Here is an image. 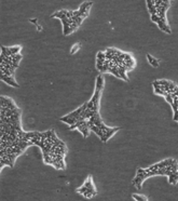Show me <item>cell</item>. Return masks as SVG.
<instances>
[{"label": "cell", "instance_id": "obj_9", "mask_svg": "<svg viewBox=\"0 0 178 201\" xmlns=\"http://www.w3.org/2000/svg\"><path fill=\"white\" fill-rule=\"evenodd\" d=\"M22 55L21 54H14V55H12L11 56V58H12V65H14V64H18L20 63V61L22 60Z\"/></svg>", "mask_w": 178, "mask_h": 201}, {"label": "cell", "instance_id": "obj_8", "mask_svg": "<svg viewBox=\"0 0 178 201\" xmlns=\"http://www.w3.org/2000/svg\"><path fill=\"white\" fill-rule=\"evenodd\" d=\"M83 185H84L86 188H89V189H93V190L95 189L93 185V182H92V176H89V179L85 181V183L83 184Z\"/></svg>", "mask_w": 178, "mask_h": 201}, {"label": "cell", "instance_id": "obj_11", "mask_svg": "<svg viewBox=\"0 0 178 201\" xmlns=\"http://www.w3.org/2000/svg\"><path fill=\"white\" fill-rule=\"evenodd\" d=\"M133 198L137 201H147V198L145 196H140V195H133Z\"/></svg>", "mask_w": 178, "mask_h": 201}, {"label": "cell", "instance_id": "obj_2", "mask_svg": "<svg viewBox=\"0 0 178 201\" xmlns=\"http://www.w3.org/2000/svg\"><path fill=\"white\" fill-rule=\"evenodd\" d=\"M1 80H3L5 82H7L8 85H12L14 88H18V85L15 82V79H14V77L12 76H5L3 74H1Z\"/></svg>", "mask_w": 178, "mask_h": 201}, {"label": "cell", "instance_id": "obj_16", "mask_svg": "<svg viewBox=\"0 0 178 201\" xmlns=\"http://www.w3.org/2000/svg\"><path fill=\"white\" fill-rule=\"evenodd\" d=\"M30 22H31V23H34V24H37V20H34V18H31Z\"/></svg>", "mask_w": 178, "mask_h": 201}, {"label": "cell", "instance_id": "obj_4", "mask_svg": "<svg viewBox=\"0 0 178 201\" xmlns=\"http://www.w3.org/2000/svg\"><path fill=\"white\" fill-rule=\"evenodd\" d=\"M158 26L160 27L161 30L165 31V32H167V34H171V32H172V30H171L169 26L167 25V23H164V22H162V21H159V23H158Z\"/></svg>", "mask_w": 178, "mask_h": 201}, {"label": "cell", "instance_id": "obj_14", "mask_svg": "<svg viewBox=\"0 0 178 201\" xmlns=\"http://www.w3.org/2000/svg\"><path fill=\"white\" fill-rule=\"evenodd\" d=\"M151 20H152V22H154V23H159V21H160V18L156 15V14H154V15H151Z\"/></svg>", "mask_w": 178, "mask_h": 201}, {"label": "cell", "instance_id": "obj_12", "mask_svg": "<svg viewBox=\"0 0 178 201\" xmlns=\"http://www.w3.org/2000/svg\"><path fill=\"white\" fill-rule=\"evenodd\" d=\"M77 192H80V194H82V195H83V194H85V192H88V188H86V187H85V186H84V185H83L82 187L78 188V189H77Z\"/></svg>", "mask_w": 178, "mask_h": 201}, {"label": "cell", "instance_id": "obj_6", "mask_svg": "<svg viewBox=\"0 0 178 201\" xmlns=\"http://www.w3.org/2000/svg\"><path fill=\"white\" fill-rule=\"evenodd\" d=\"M102 88H104V79L102 75H99L96 80V91H102Z\"/></svg>", "mask_w": 178, "mask_h": 201}, {"label": "cell", "instance_id": "obj_5", "mask_svg": "<svg viewBox=\"0 0 178 201\" xmlns=\"http://www.w3.org/2000/svg\"><path fill=\"white\" fill-rule=\"evenodd\" d=\"M119 130H120V128H112L109 132H107V133L105 134V137H104V139H102V142H107L108 139H110V136L113 135V134L116 133L117 131H119Z\"/></svg>", "mask_w": 178, "mask_h": 201}, {"label": "cell", "instance_id": "obj_1", "mask_svg": "<svg viewBox=\"0 0 178 201\" xmlns=\"http://www.w3.org/2000/svg\"><path fill=\"white\" fill-rule=\"evenodd\" d=\"M0 107H8L9 109H15L16 105L13 101L9 97H5V96H1L0 97Z\"/></svg>", "mask_w": 178, "mask_h": 201}, {"label": "cell", "instance_id": "obj_10", "mask_svg": "<svg viewBox=\"0 0 178 201\" xmlns=\"http://www.w3.org/2000/svg\"><path fill=\"white\" fill-rule=\"evenodd\" d=\"M21 49H22V48H21V45H15V47H10L9 51L14 55V54H20L18 52L21 51Z\"/></svg>", "mask_w": 178, "mask_h": 201}, {"label": "cell", "instance_id": "obj_13", "mask_svg": "<svg viewBox=\"0 0 178 201\" xmlns=\"http://www.w3.org/2000/svg\"><path fill=\"white\" fill-rule=\"evenodd\" d=\"M97 60H106V54L102 52H98L97 53Z\"/></svg>", "mask_w": 178, "mask_h": 201}, {"label": "cell", "instance_id": "obj_7", "mask_svg": "<svg viewBox=\"0 0 178 201\" xmlns=\"http://www.w3.org/2000/svg\"><path fill=\"white\" fill-rule=\"evenodd\" d=\"M147 58H148V61H149V63H150L153 67H159V61L156 60L153 56H151L150 54H147Z\"/></svg>", "mask_w": 178, "mask_h": 201}, {"label": "cell", "instance_id": "obj_3", "mask_svg": "<svg viewBox=\"0 0 178 201\" xmlns=\"http://www.w3.org/2000/svg\"><path fill=\"white\" fill-rule=\"evenodd\" d=\"M147 7L151 15L156 14V7H154V0H147Z\"/></svg>", "mask_w": 178, "mask_h": 201}, {"label": "cell", "instance_id": "obj_15", "mask_svg": "<svg viewBox=\"0 0 178 201\" xmlns=\"http://www.w3.org/2000/svg\"><path fill=\"white\" fill-rule=\"evenodd\" d=\"M79 47H80V43H77V45H75V47H73V48H72V50H71V53H72V54L75 53L77 50L79 49Z\"/></svg>", "mask_w": 178, "mask_h": 201}]
</instances>
